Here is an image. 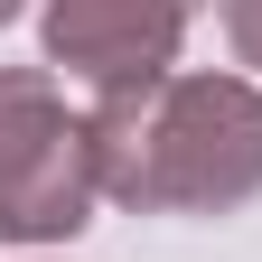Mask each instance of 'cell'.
Returning a JSON list of instances; mask_svg holds the SVG:
<instances>
[{
  "label": "cell",
  "mask_w": 262,
  "mask_h": 262,
  "mask_svg": "<svg viewBox=\"0 0 262 262\" xmlns=\"http://www.w3.org/2000/svg\"><path fill=\"white\" fill-rule=\"evenodd\" d=\"M103 187L94 131L66 122L38 75H0V234H66Z\"/></svg>",
  "instance_id": "2"
},
{
  "label": "cell",
  "mask_w": 262,
  "mask_h": 262,
  "mask_svg": "<svg viewBox=\"0 0 262 262\" xmlns=\"http://www.w3.org/2000/svg\"><path fill=\"white\" fill-rule=\"evenodd\" d=\"M225 28H234V47L262 66V0H225Z\"/></svg>",
  "instance_id": "4"
},
{
  "label": "cell",
  "mask_w": 262,
  "mask_h": 262,
  "mask_svg": "<svg viewBox=\"0 0 262 262\" xmlns=\"http://www.w3.org/2000/svg\"><path fill=\"white\" fill-rule=\"evenodd\" d=\"M94 159L131 206H234L262 187V94L215 75L113 94V113L94 122Z\"/></svg>",
  "instance_id": "1"
},
{
  "label": "cell",
  "mask_w": 262,
  "mask_h": 262,
  "mask_svg": "<svg viewBox=\"0 0 262 262\" xmlns=\"http://www.w3.org/2000/svg\"><path fill=\"white\" fill-rule=\"evenodd\" d=\"M10 10H19V0H0V19H10Z\"/></svg>",
  "instance_id": "5"
},
{
  "label": "cell",
  "mask_w": 262,
  "mask_h": 262,
  "mask_svg": "<svg viewBox=\"0 0 262 262\" xmlns=\"http://www.w3.org/2000/svg\"><path fill=\"white\" fill-rule=\"evenodd\" d=\"M187 19H196V0H47V47L84 84L141 94V84H159Z\"/></svg>",
  "instance_id": "3"
}]
</instances>
